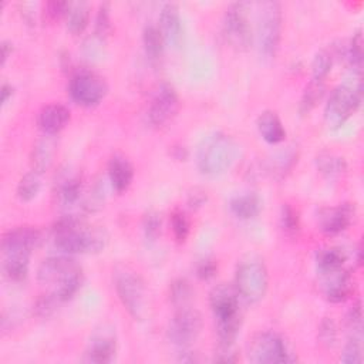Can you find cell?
<instances>
[{
	"mask_svg": "<svg viewBox=\"0 0 364 364\" xmlns=\"http://www.w3.org/2000/svg\"><path fill=\"white\" fill-rule=\"evenodd\" d=\"M60 304L58 299L50 291L47 294H43L34 304V311L38 317L41 318H46V317H50L54 311H55V307Z\"/></svg>",
	"mask_w": 364,
	"mask_h": 364,
	"instance_id": "43",
	"label": "cell"
},
{
	"mask_svg": "<svg viewBox=\"0 0 364 364\" xmlns=\"http://www.w3.org/2000/svg\"><path fill=\"white\" fill-rule=\"evenodd\" d=\"M41 172L31 169L30 172H27L26 175L21 176V179L17 183V198L23 202H30L34 198H37V195L41 191Z\"/></svg>",
	"mask_w": 364,
	"mask_h": 364,
	"instance_id": "32",
	"label": "cell"
},
{
	"mask_svg": "<svg viewBox=\"0 0 364 364\" xmlns=\"http://www.w3.org/2000/svg\"><path fill=\"white\" fill-rule=\"evenodd\" d=\"M203 327L202 314L191 307L178 309L172 320L169 321L166 336L169 341L179 348L188 347L200 334Z\"/></svg>",
	"mask_w": 364,
	"mask_h": 364,
	"instance_id": "11",
	"label": "cell"
},
{
	"mask_svg": "<svg viewBox=\"0 0 364 364\" xmlns=\"http://www.w3.org/2000/svg\"><path fill=\"white\" fill-rule=\"evenodd\" d=\"M269 287V273L264 262L255 256H243L236 266L235 289L246 303L255 304L260 301Z\"/></svg>",
	"mask_w": 364,
	"mask_h": 364,
	"instance_id": "5",
	"label": "cell"
},
{
	"mask_svg": "<svg viewBox=\"0 0 364 364\" xmlns=\"http://www.w3.org/2000/svg\"><path fill=\"white\" fill-rule=\"evenodd\" d=\"M70 1H48L44 6V13L50 20H57L64 17L68 9Z\"/></svg>",
	"mask_w": 364,
	"mask_h": 364,
	"instance_id": "46",
	"label": "cell"
},
{
	"mask_svg": "<svg viewBox=\"0 0 364 364\" xmlns=\"http://www.w3.org/2000/svg\"><path fill=\"white\" fill-rule=\"evenodd\" d=\"M192 299V287L186 279H175L169 286V300L171 303L178 307H186Z\"/></svg>",
	"mask_w": 364,
	"mask_h": 364,
	"instance_id": "33",
	"label": "cell"
},
{
	"mask_svg": "<svg viewBox=\"0 0 364 364\" xmlns=\"http://www.w3.org/2000/svg\"><path fill=\"white\" fill-rule=\"evenodd\" d=\"M206 202H208V193H206L205 189H202V188H192L188 192L186 203H188V206L191 209H193V210L200 209Z\"/></svg>",
	"mask_w": 364,
	"mask_h": 364,
	"instance_id": "45",
	"label": "cell"
},
{
	"mask_svg": "<svg viewBox=\"0 0 364 364\" xmlns=\"http://www.w3.org/2000/svg\"><path fill=\"white\" fill-rule=\"evenodd\" d=\"M57 249L67 255L100 253L108 243V235L102 229L90 228L74 213L63 215L51 228Z\"/></svg>",
	"mask_w": 364,
	"mask_h": 364,
	"instance_id": "1",
	"label": "cell"
},
{
	"mask_svg": "<svg viewBox=\"0 0 364 364\" xmlns=\"http://www.w3.org/2000/svg\"><path fill=\"white\" fill-rule=\"evenodd\" d=\"M256 127L260 136L270 145L280 144L286 138L284 125L280 117L272 109H266L259 114L256 119Z\"/></svg>",
	"mask_w": 364,
	"mask_h": 364,
	"instance_id": "21",
	"label": "cell"
},
{
	"mask_svg": "<svg viewBox=\"0 0 364 364\" xmlns=\"http://www.w3.org/2000/svg\"><path fill=\"white\" fill-rule=\"evenodd\" d=\"M252 4L247 1L230 3L223 16V36L226 41L236 50H247L253 40V28L250 23Z\"/></svg>",
	"mask_w": 364,
	"mask_h": 364,
	"instance_id": "8",
	"label": "cell"
},
{
	"mask_svg": "<svg viewBox=\"0 0 364 364\" xmlns=\"http://www.w3.org/2000/svg\"><path fill=\"white\" fill-rule=\"evenodd\" d=\"M229 209L233 216L242 220L256 218L262 210V199L255 192H246L236 195L229 202Z\"/></svg>",
	"mask_w": 364,
	"mask_h": 364,
	"instance_id": "23",
	"label": "cell"
},
{
	"mask_svg": "<svg viewBox=\"0 0 364 364\" xmlns=\"http://www.w3.org/2000/svg\"><path fill=\"white\" fill-rule=\"evenodd\" d=\"M340 361L347 364H360L363 361V340L348 337L340 355Z\"/></svg>",
	"mask_w": 364,
	"mask_h": 364,
	"instance_id": "41",
	"label": "cell"
},
{
	"mask_svg": "<svg viewBox=\"0 0 364 364\" xmlns=\"http://www.w3.org/2000/svg\"><path fill=\"white\" fill-rule=\"evenodd\" d=\"M216 272H218V263L212 257H206V259L200 260L196 266V276L200 280L212 279L216 274Z\"/></svg>",
	"mask_w": 364,
	"mask_h": 364,
	"instance_id": "44",
	"label": "cell"
},
{
	"mask_svg": "<svg viewBox=\"0 0 364 364\" xmlns=\"http://www.w3.org/2000/svg\"><path fill=\"white\" fill-rule=\"evenodd\" d=\"M255 38L263 58H273L279 50L283 30L282 6L277 1H262L256 4Z\"/></svg>",
	"mask_w": 364,
	"mask_h": 364,
	"instance_id": "6",
	"label": "cell"
},
{
	"mask_svg": "<svg viewBox=\"0 0 364 364\" xmlns=\"http://www.w3.org/2000/svg\"><path fill=\"white\" fill-rule=\"evenodd\" d=\"M346 330L348 337L363 340V309L361 301H355L346 314Z\"/></svg>",
	"mask_w": 364,
	"mask_h": 364,
	"instance_id": "37",
	"label": "cell"
},
{
	"mask_svg": "<svg viewBox=\"0 0 364 364\" xmlns=\"http://www.w3.org/2000/svg\"><path fill=\"white\" fill-rule=\"evenodd\" d=\"M363 100L361 71L351 70L340 85H337L324 107V121L330 129L341 128L358 109Z\"/></svg>",
	"mask_w": 364,
	"mask_h": 364,
	"instance_id": "4",
	"label": "cell"
},
{
	"mask_svg": "<svg viewBox=\"0 0 364 364\" xmlns=\"http://www.w3.org/2000/svg\"><path fill=\"white\" fill-rule=\"evenodd\" d=\"M318 340L324 347H333L337 341V324L331 317H323L318 324Z\"/></svg>",
	"mask_w": 364,
	"mask_h": 364,
	"instance_id": "42",
	"label": "cell"
},
{
	"mask_svg": "<svg viewBox=\"0 0 364 364\" xmlns=\"http://www.w3.org/2000/svg\"><path fill=\"white\" fill-rule=\"evenodd\" d=\"M296 151L293 149V146H287L286 149H282L279 151L273 159L270 161V165H269V171L272 173H277L280 176H283L296 162Z\"/></svg>",
	"mask_w": 364,
	"mask_h": 364,
	"instance_id": "35",
	"label": "cell"
},
{
	"mask_svg": "<svg viewBox=\"0 0 364 364\" xmlns=\"http://www.w3.org/2000/svg\"><path fill=\"white\" fill-rule=\"evenodd\" d=\"M239 360V355L233 351V346H219L218 353H215V361L219 363H236Z\"/></svg>",
	"mask_w": 364,
	"mask_h": 364,
	"instance_id": "47",
	"label": "cell"
},
{
	"mask_svg": "<svg viewBox=\"0 0 364 364\" xmlns=\"http://www.w3.org/2000/svg\"><path fill=\"white\" fill-rule=\"evenodd\" d=\"M82 193H84V185L80 175L70 173L57 182L55 195L58 202L65 208L74 206L81 199H84Z\"/></svg>",
	"mask_w": 364,
	"mask_h": 364,
	"instance_id": "22",
	"label": "cell"
},
{
	"mask_svg": "<svg viewBox=\"0 0 364 364\" xmlns=\"http://www.w3.org/2000/svg\"><path fill=\"white\" fill-rule=\"evenodd\" d=\"M115 293L134 320H141L145 313L146 289L142 277L125 264H118L112 273Z\"/></svg>",
	"mask_w": 364,
	"mask_h": 364,
	"instance_id": "7",
	"label": "cell"
},
{
	"mask_svg": "<svg viewBox=\"0 0 364 364\" xmlns=\"http://www.w3.org/2000/svg\"><path fill=\"white\" fill-rule=\"evenodd\" d=\"M355 216L354 205L344 202L321 208L317 213V226L326 235H338L348 229Z\"/></svg>",
	"mask_w": 364,
	"mask_h": 364,
	"instance_id": "14",
	"label": "cell"
},
{
	"mask_svg": "<svg viewBox=\"0 0 364 364\" xmlns=\"http://www.w3.org/2000/svg\"><path fill=\"white\" fill-rule=\"evenodd\" d=\"M70 109L58 102L44 105L37 115V124L43 134L57 135L70 121Z\"/></svg>",
	"mask_w": 364,
	"mask_h": 364,
	"instance_id": "18",
	"label": "cell"
},
{
	"mask_svg": "<svg viewBox=\"0 0 364 364\" xmlns=\"http://www.w3.org/2000/svg\"><path fill=\"white\" fill-rule=\"evenodd\" d=\"M109 4L102 3L100 4L97 14H95V23H94V36L100 40H105L108 34L111 33L112 24H111V13H109Z\"/></svg>",
	"mask_w": 364,
	"mask_h": 364,
	"instance_id": "38",
	"label": "cell"
},
{
	"mask_svg": "<svg viewBox=\"0 0 364 364\" xmlns=\"http://www.w3.org/2000/svg\"><path fill=\"white\" fill-rule=\"evenodd\" d=\"M171 229H172V233L178 243L186 242L191 228H189V220H188L185 212L175 209L171 213Z\"/></svg>",
	"mask_w": 364,
	"mask_h": 364,
	"instance_id": "40",
	"label": "cell"
},
{
	"mask_svg": "<svg viewBox=\"0 0 364 364\" xmlns=\"http://www.w3.org/2000/svg\"><path fill=\"white\" fill-rule=\"evenodd\" d=\"M108 92V84L104 77L92 71L75 73L68 84V94L71 100L81 107L98 105Z\"/></svg>",
	"mask_w": 364,
	"mask_h": 364,
	"instance_id": "10",
	"label": "cell"
},
{
	"mask_svg": "<svg viewBox=\"0 0 364 364\" xmlns=\"http://www.w3.org/2000/svg\"><path fill=\"white\" fill-rule=\"evenodd\" d=\"M324 92H326L324 81L311 80L304 87V91H303V94L300 97V102H299V112H300V115L310 114V111L314 109L316 105L321 101Z\"/></svg>",
	"mask_w": 364,
	"mask_h": 364,
	"instance_id": "31",
	"label": "cell"
},
{
	"mask_svg": "<svg viewBox=\"0 0 364 364\" xmlns=\"http://www.w3.org/2000/svg\"><path fill=\"white\" fill-rule=\"evenodd\" d=\"M117 354L115 336L111 331L102 330L95 333L84 353V361L94 364H105L114 361Z\"/></svg>",
	"mask_w": 364,
	"mask_h": 364,
	"instance_id": "17",
	"label": "cell"
},
{
	"mask_svg": "<svg viewBox=\"0 0 364 364\" xmlns=\"http://www.w3.org/2000/svg\"><path fill=\"white\" fill-rule=\"evenodd\" d=\"M11 53H13V44L7 40L1 41V64L3 65L6 64V61L11 55Z\"/></svg>",
	"mask_w": 364,
	"mask_h": 364,
	"instance_id": "50",
	"label": "cell"
},
{
	"mask_svg": "<svg viewBox=\"0 0 364 364\" xmlns=\"http://www.w3.org/2000/svg\"><path fill=\"white\" fill-rule=\"evenodd\" d=\"M142 44H144L145 54L149 60H158L162 55L165 40H164L162 33L158 28V26L148 24L144 27Z\"/></svg>",
	"mask_w": 364,
	"mask_h": 364,
	"instance_id": "30",
	"label": "cell"
},
{
	"mask_svg": "<svg viewBox=\"0 0 364 364\" xmlns=\"http://www.w3.org/2000/svg\"><path fill=\"white\" fill-rule=\"evenodd\" d=\"M347 253L343 247L328 246L323 247L316 253V269L317 273H327L346 267Z\"/></svg>",
	"mask_w": 364,
	"mask_h": 364,
	"instance_id": "25",
	"label": "cell"
},
{
	"mask_svg": "<svg viewBox=\"0 0 364 364\" xmlns=\"http://www.w3.org/2000/svg\"><path fill=\"white\" fill-rule=\"evenodd\" d=\"M333 67V54L330 50H318L311 60V77L316 81H324Z\"/></svg>",
	"mask_w": 364,
	"mask_h": 364,
	"instance_id": "34",
	"label": "cell"
},
{
	"mask_svg": "<svg viewBox=\"0 0 364 364\" xmlns=\"http://www.w3.org/2000/svg\"><path fill=\"white\" fill-rule=\"evenodd\" d=\"M54 151H55V142L53 139V135L44 134L43 138H40L33 148V154H31L33 169L43 173L50 166L54 156Z\"/></svg>",
	"mask_w": 364,
	"mask_h": 364,
	"instance_id": "27",
	"label": "cell"
},
{
	"mask_svg": "<svg viewBox=\"0 0 364 364\" xmlns=\"http://www.w3.org/2000/svg\"><path fill=\"white\" fill-rule=\"evenodd\" d=\"M162 218L156 210H148L142 218V232L146 240L155 242L161 236Z\"/></svg>",
	"mask_w": 364,
	"mask_h": 364,
	"instance_id": "39",
	"label": "cell"
},
{
	"mask_svg": "<svg viewBox=\"0 0 364 364\" xmlns=\"http://www.w3.org/2000/svg\"><path fill=\"white\" fill-rule=\"evenodd\" d=\"M30 256L26 255H7L3 260V273L9 282L20 283L28 274Z\"/></svg>",
	"mask_w": 364,
	"mask_h": 364,
	"instance_id": "29",
	"label": "cell"
},
{
	"mask_svg": "<svg viewBox=\"0 0 364 364\" xmlns=\"http://www.w3.org/2000/svg\"><path fill=\"white\" fill-rule=\"evenodd\" d=\"M314 162H316L317 171L328 179L338 178L347 171L346 159L333 152H320L316 156Z\"/></svg>",
	"mask_w": 364,
	"mask_h": 364,
	"instance_id": "28",
	"label": "cell"
},
{
	"mask_svg": "<svg viewBox=\"0 0 364 364\" xmlns=\"http://www.w3.org/2000/svg\"><path fill=\"white\" fill-rule=\"evenodd\" d=\"M91 6L87 1H70L64 16L65 26L70 33L81 34L90 23Z\"/></svg>",
	"mask_w": 364,
	"mask_h": 364,
	"instance_id": "26",
	"label": "cell"
},
{
	"mask_svg": "<svg viewBox=\"0 0 364 364\" xmlns=\"http://www.w3.org/2000/svg\"><path fill=\"white\" fill-rule=\"evenodd\" d=\"M41 232L31 226H18L7 230L1 239L3 255H26L30 256L41 245Z\"/></svg>",
	"mask_w": 364,
	"mask_h": 364,
	"instance_id": "13",
	"label": "cell"
},
{
	"mask_svg": "<svg viewBox=\"0 0 364 364\" xmlns=\"http://www.w3.org/2000/svg\"><path fill=\"white\" fill-rule=\"evenodd\" d=\"M320 289L323 296L330 303H341L353 293L354 282L348 269L343 267L338 270L318 274Z\"/></svg>",
	"mask_w": 364,
	"mask_h": 364,
	"instance_id": "15",
	"label": "cell"
},
{
	"mask_svg": "<svg viewBox=\"0 0 364 364\" xmlns=\"http://www.w3.org/2000/svg\"><path fill=\"white\" fill-rule=\"evenodd\" d=\"M108 181L117 193L125 192L134 179V166L124 155H112L108 161Z\"/></svg>",
	"mask_w": 364,
	"mask_h": 364,
	"instance_id": "19",
	"label": "cell"
},
{
	"mask_svg": "<svg viewBox=\"0 0 364 364\" xmlns=\"http://www.w3.org/2000/svg\"><path fill=\"white\" fill-rule=\"evenodd\" d=\"M77 263L67 256H50L44 259L37 269V279L44 284H55L65 273H68Z\"/></svg>",
	"mask_w": 364,
	"mask_h": 364,
	"instance_id": "20",
	"label": "cell"
},
{
	"mask_svg": "<svg viewBox=\"0 0 364 364\" xmlns=\"http://www.w3.org/2000/svg\"><path fill=\"white\" fill-rule=\"evenodd\" d=\"M179 97L173 85L164 82L155 91L148 107V121L154 127H164L176 115Z\"/></svg>",
	"mask_w": 364,
	"mask_h": 364,
	"instance_id": "12",
	"label": "cell"
},
{
	"mask_svg": "<svg viewBox=\"0 0 364 364\" xmlns=\"http://www.w3.org/2000/svg\"><path fill=\"white\" fill-rule=\"evenodd\" d=\"M280 228L287 236H297L300 230L299 212L289 203H283L280 208Z\"/></svg>",
	"mask_w": 364,
	"mask_h": 364,
	"instance_id": "36",
	"label": "cell"
},
{
	"mask_svg": "<svg viewBox=\"0 0 364 364\" xmlns=\"http://www.w3.org/2000/svg\"><path fill=\"white\" fill-rule=\"evenodd\" d=\"M171 155L176 161H186L188 156H189V151H188V148L185 145L179 144V145H173L171 148Z\"/></svg>",
	"mask_w": 364,
	"mask_h": 364,
	"instance_id": "48",
	"label": "cell"
},
{
	"mask_svg": "<svg viewBox=\"0 0 364 364\" xmlns=\"http://www.w3.org/2000/svg\"><path fill=\"white\" fill-rule=\"evenodd\" d=\"M14 94V88L11 84L9 82H3L1 88H0V98H1V105H6L9 102V100H11Z\"/></svg>",
	"mask_w": 364,
	"mask_h": 364,
	"instance_id": "49",
	"label": "cell"
},
{
	"mask_svg": "<svg viewBox=\"0 0 364 364\" xmlns=\"http://www.w3.org/2000/svg\"><path fill=\"white\" fill-rule=\"evenodd\" d=\"M165 44L179 48L183 44V24L179 7L175 3H165L159 13V26Z\"/></svg>",
	"mask_w": 364,
	"mask_h": 364,
	"instance_id": "16",
	"label": "cell"
},
{
	"mask_svg": "<svg viewBox=\"0 0 364 364\" xmlns=\"http://www.w3.org/2000/svg\"><path fill=\"white\" fill-rule=\"evenodd\" d=\"M82 270L81 267L77 264L75 267H73L68 273H65L55 284L54 289L51 290V293L58 299L60 303L68 301L71 300L77 291L81 289L82 284Z\"/></svg>",
	"mask_w": 364,
	"mask_h": 364,
	"instance_id": "24",
	"label": "cell"
},
{
	"mask_svg": "<svg viewBox=\"0 0 364 364\" xmlns=\"http://www.w3.org/2000/svg\"><path fill=\"white\" fill-rule=\"evenodd\" d=\"M209 306L216 321L219 346H233L242 327L239 294L235 286L219 283L212 287L209 293Z\"/></svg>",
	"mask_w": 364,
	"mask_h": 364,
	"instance_id": "2",
	"label": "cell"
},
{
	"mask_svg": "<svg viewBox=\"0 0 364 364\" xmlns=\"http://www.w3.org/2000/svg\"><path fill=\"white\" fill-rule=\"evenodd\" d=\"M239 155L237 142L225 132L206 135L196 149V168L205 176H218L232 168Z\"/></svg>",
	"mask_w": 364,
	"mask_h": 364,
	"instance_id": "3",
	"label": "cell"
},
{
	"mask_svg": "<svg viewBox=\"0 0 364 364\" xmlns=\"http://www.w3.org/2000/svg\"><path fill=\"white\" fill-rule=\"evenodd\" d=\"M247 358L256 364H282L297 360L284 338L274 331L255 334L247 344Z\"/></svg>",
	"mask_w": 364,
	"mask_h": 364,
	"instance_id": "9",
	"label": "cell"
}]
</instances>
